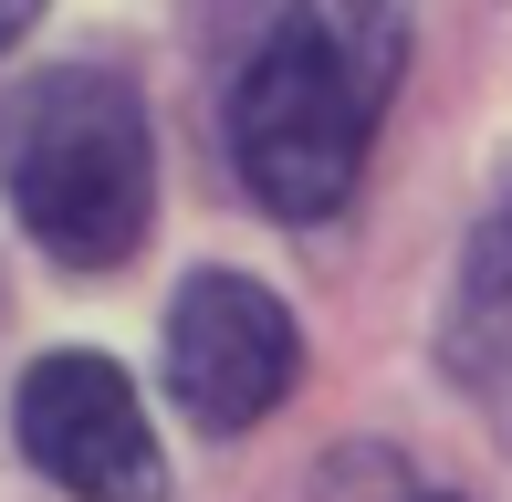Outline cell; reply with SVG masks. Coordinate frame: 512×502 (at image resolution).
<instances>
[{"label":"cell","instance_id":"cell-6","mask_svg":"<svg viewBox=\"0 0 512 502\" xmlns=\"http://www.w3.org/2000/svg\"><path fill=\"white\" fill-rule=\"evenodd\" d=\"M314 502H471V492L418 471L408 450H335V461L314 471Z\"/></svg>","mask_w":512,"mask_h":502},{"label":"cell","instance_id":"cell-7","mask_svg":"<svg viewBox=\"0 0 512 502\" xmlns=\"http://www.w3.org/2000/svg\"><path fill=\"white\" fill-rule=\"evenodd\" d=\"M32 21H42V0H0V53H11V42L32 32Z\"/></svg>","mask_w":512,"mask_h":502},{"label":"cell","instance_id":"cell-1","mask_svg":"<svg viewBox=\"0 0 512 502\" xmlns=\"http://www.w3.org/2000/svg\"><path fill=\"white\" fill-rule=\"evenodd\" d=\"M408 74V0H230L220 147L272 220H335Z\"/></svg>","mask_w":512,"mask_h":502},{"label":"cell","instance_id":"cell-3","mask_svg":"<svg viewBox=\"0 0 512 502\" xmlns=\"http://www.w3.org/2000/svg\"><path fill=\"white\" fill-rule=\"evenodd\" d=\"M293 367H304V346H293L283 293H262L251 272H189L178 283V304H168V398L199 429L230 440V429L272 419L293 398Z\"/></svg>","mask_w":512,"mask_h":502},{"label":"cell","instance_id":"cell-4","mask_svg":"<svg viewBox=\"0 0 512 502\" xmlns=\"http://www.w3.org/2000/svg\"><path fill=\"white\" fill-rule=\"evenodd\" d=\"M21 450L42 482L84 492V502H168V450H157L136 377L115 356H42L21 377Z\"/></svg>","mask_w":512,"mask_h":502},{"label":"cell","instance_id":"cell-2","mask_svg":"<svg viewBox=\"0 0 512 502\" xmlns=\"http://www.w3.org/2000/svg\"><path fill=\"white\" fill-rule=\"evenodd\" d=\"M0 189L53 262L115 272L157 220V136L136 84L105 63H53L0 95Z\"/></svg>","mask_w":512,"mask_h":502},{"label":"cell","instance_id":"cell-5","mask_svg":"<svg viewBox=\"0 0 512 502\" xmlns=\"http://www.w3.org/2000/svg\"><path fill=\"white\" fill-rule=\"evenodd\" d=\"M450 356L471 387L512 398V189L492 199V220L471 231V262H460V304H450Z\"/></svg>","mask_w":512,"mask_h":502}]
</instances>
